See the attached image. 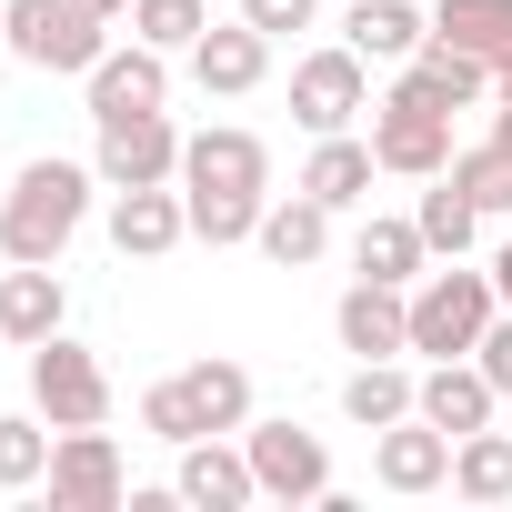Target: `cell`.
<instances>
[{"mask_svg": "<svg viewBox=\"0 0 512 512\" xmlns=\"http://www.w3.org/2000/svg\"><path fill=\"white\" fill-rule=\"evenodd\" d=\"M432 31L462 41V51H482V61L502 71V61H512V0H432Z\"/></svg>", "mask_w": 512, "mask_h": 512, "instance_id": "484cf974", "label": "cell"}, {"mask_svg": "<svg viewBox=\"0 0 512 512\" xmlns=\"http://www.w3.org/2000/svg\"><path fill=\"white\" fill-rule=\"evenodd\" d=\"M31 402H41V422H51V432L111 422V372H101V352H91V342H71V332L31 342Z\"/></svg>", "mask_w": 512, "mask_h": 512, "instance_id": "5b68a950", "label": "cell"}, {"mask_svg": "<svg viewBox=\"0 0 512 512\" xmlns=\"http://www.w3.org/2000/svg\"><path fill=\"white\" fill-rule=\"evenodd\" d=\"M251 251H262V262H282V272H312L322 251H332V201H312V191L292 181L282 201H262V231H251Z\"/></svg>", "mask_w": 512, "mask_h": 512, "instance_id": "ffe728a7", "label": "cell"}, {"mask_svg": "<svg viewBox=\"0 0 512 512\" xmlns=\"http://www.w3.org/2000/svg\"><path fill=\"white\" fill-rule=\"evenodd\" d=\"M492 141H502V151H512V101H502V111H492Z\"/></svg>", "mask_w": 512, "mask_h": 512, "instance_id": "8d00e7d4", "label": "cell"}, {"mask_svg": "<svg viewBox=\"0 0 512 512\" xmlns=\"http://www.w3.org/2000/svg\"><path fill=\"white\" fill-rule=\"evenodd\" d=\"M442 181H452V191H472V211H482V221H502V211H512V151H502V141L452 151V171H442Z\"/></svg>", "mask_w": 512, "mask_h": 512, "instance_id": "f546056e", "label": "cell"}, {"mask_svg": "<svg viewBox=\"0 0 512 512\" xmlns=\"http://www.w3.org/2000/svg\"><path fill=\"white\" fill-rule=\"evenodd\" d=\"M452 492L462 502H512V432H462L452 442Z\"/></svg>", "mask_w": 512, "mask_h": 512, "instance_id": "d4e9b609", "label": "cell"}, {"mask_svg": "<svg viewBox=\"0 0 512 512\" xmlns=\"http://www.w3.org/2000/svg\"><path fill=\"white\" fill-rule=\"evenodd\" d=\"M372 482L402 492V502H412V492H442V482H452V432L422 422V412L382 422V432H372Z\"/></svg>", "mask_w": 512, "mask_h": 512, "instance_id": "4fadbf2b", "label": "cell"}, {"mask_svg": "<svg viewBox=\"0 0 512 512\" xmlns=\"http://www.w3.org/2000/svg\"><path fill=\"white\" fill-rule=\"evenodd\" d=\"M492 101H512V61H502V71H492Z\"/></svg>", "mask_w": 512, "mask_h": 512, "instance_id": "74e56055", "label": "cell"}, {"mask_svg": "<svg viewBox=\"0 0 512 512\" xmlns=\"http://www.w3.org/2000/svg\"><path fill=\"white\" fill-rule=\"evenodd\" d=\"M472 362H482V372H492V392L512 402V312H492V332L472 342Z\"/></svg>", "mask_w": 512, "mask_h": 512, "instance_id": "836d02e7", "label": "cell"}, {"mask_svg": "<svg viewBox=\"0 0 512 512\" xmlns=\"http://www.w3.org/2000/svg\"><path fill=\"white\" fill-rule=\"evenodd\" d=\"M181 141H191V131H171V111H131V121H101V151H91V171H101V191L181 181Z\"/></svg>", "mask_w": 512, "mask_h": 512, "instance_id": "9c48e42d", "label": "cell"}, {"mask_svg": "<svg viewBox=\"0 0 512 512\" xmlns=\"http://www.w3.org/2000/svg\"><path fill=\"white\" fill-rule=\"evenodd\" d=\"M372 171H382V161H372V131H362V141H352V131H322L312 161H302V191L332 201V211H352V201H372Z\"/></svg>", "mask_w": 512, "mask_h": 512, "instance_id": "cb8c5ba5", "label": "cell"}, {"mask_svg": "<svg viewBox=\"0 0 512 512\" xmlns=\"http://www.w3.org/2000/svg\"><path fill=\"white\" fill-rule=\"evenodd\" d=\"M241 452H251V472H262V502H322V492H332V452H322V432H302L292 412H282V422L251 412V422H241Z\"/></svg>", "mask_w": 512, "mask_h": 512, "instance_id": "52a82bcc", "label": "cell"}, {"mask_svg": "<svg viewBox=\"0 0 512 512\" xmlns=\"http://www.w3.org/2000/svg\"><path fill=\"white\" fill-rule=\"evenodd\" d=\"M412 221H422V241H432V262H462V251L482 241V211H472V191H452L442 171H432V191L412 201Z\"/></svg>", "mask_w": 512, "mask_h": 512, "instance_id": "4316f807", "label": "cell"}, {"mask_svg": "<svg viewBox=\"0 0 512 512\" xmlns=\"http://www.w3.org/2000/svg\"><path fill=\"white\" fill-rule=\"evenodd\" d=\"M81 11H91V21H131V0H81Z\"/></svg>", "mask_w": 512, "mask_h": 512, "instance_id": "d590c367", "label": "cell"}, {"mask_svg": "<svg viewBox=\"0 0 512 512\" xmlns=\"http://www.w3.org/2000/svg\"><path fill=\"white\" fill-rule=\"evenodd\" d=\"M392 91H402V101H432V111H472V101L492 91V61L432 31V41H422V51L402 61V81H392Z\"/></svg>", "mask_w": 512, "mask_h": 512, "instance_id": "d6986e66", "label": "cell"}, {"mask_svg": "<svg viewBox=\"0 0 512 512\" xmlns=\"http://www.w3.org/2000/svg\"><path fill=\"white\" fill-rule=\"evenodd\" d=\"M492 312H502L492 272L442 262V272H422V282H412V352H422V362H452V352H472V342L492 332Z\"/></svg>", "mask_w": 512, "mask_h": 512, "instance_id": "3957f363", "label": "cell"}, {"mask_svg": "<svg viewBox=\"0 0 512 512\" xmlns=\"http://www.w3.org/2000/svg\"><path fill=\"white\" fill-rule=\"evenodd\" d=\"M91 191H101L91 161H21L11 201H0V262H61L91 221Z\"/></svg>", "mask_w": 512, "mask_h": 512, "instance_id": "6da1fadb", "label": "cell"}, {"mask_svg": "<svg viewBox=\"0 0 512 512\" xmlns=\"http://www.w3.org/2000/svg\"><path fill=\"white\" fill-rule=\"evenodd\" d=\"M81 91H91V121L161 111V101H171V51H151V41H111V51L81 71Z\"/></svg>", "mask_w": 512, "mask_h": 512, "instance_id": "8fae6325", "label": "cell"}, {"mask_svg": "<svg viewBox=\"0 0 512 512\" xmlns=\"http://www.w3.org/2000/svg\"><path fill=\"white\" fill-rule=\"evenodd\" d=\"M191 241V201L181 181H141V191H111V251L121 262H161V251Z\"/></svg>", "mask_w": 512, "mask_h": 512, "instance_id": "5bb4252c", "label": "cell"}, {"mask_svg": "<svg viewBox=\"0 0 512 512\" xmlns=\"http://www.w3.org/2000/svg\"><path fill=\"white\" fill-rule=\"evenodd\" d=\"M332 332H342V352H362V362H402V352H412V292H402V282H352L342 312H332Z\"/></svg>", "mask_w": 512, "mask_h": 512, "instance_id": "2e32d148", "label": "cell"}, {"mask_svg": "<svg viewBox=\"0 0 512 512\" xmlns=\"http://www.w3.org/2000/svg\"><path fill=\"white\" fill-rule=\"evenodd\" d=\"M0 31H11V61L61 71V81H81L111 51V21H91L81 0H0Z\"/></svg>", "mask_w": 512, "mask_h": 512, "instance_id": "277c9868", "label": "cell"}, {"mask_svg": "<svg viewBox=\"0 0 512 512\" xmlns=\"http://www.w3.org/2000/svg\"><path fill=\"white\" fill-rule=\"evenodd\" d=\"M0 51H11V31H0Z\"/></svg>", "mask_w": 512, "mask_h": 512, "instance_id": "f35d334b", "label": "cell"}, {"mask_svg": "<svg viewBox=\"0 0 512 512\" xmlns=\"http://www.w3.org/2000/svg\"><path fill=\"white\" fill-rule=\"evenodd\" d=\"M211 31V0H131V41H151V51H191Z\"/></svg>", "mask_w": 512, "mask_h": 512, "instance_id": "1f68e13d", "label": "cell"}, {"mask_svg": "<svg viewBox=\"0 0 512 512\" xmlns=\"http://www.w3.org/2000/svg\"><path fill=\"white\" fill-rule=\"evenodd\" d=\"M412 412H422V422H442V432L462 442V432H482V422L502 412V392H492V372H482L472 352H452V362H422V382H412Z\"/></svg>", "mask_w": 512, "mask_h": 512, "instance_id": "e0dca14e", "label": "cell"}, {"mask_svg": "<svg viewBox=\"0 0 512 512\" xmlns=\"http://www.w3.org/2000/svg\"><path fill=\"white\" fill-rule=\"evenodd\" d=\"M51 442H61V432H41L31 412H0V492L51 482Z\"/></svg>", "mask_w": 512, "mask_h": 512, "instance_id": "4dcf8cb0", "label": "cell"}, {"mask_svg": "<svg viewBox=\"0 0 512 512\" xmlns=\"http://www.w3.org/2000/svg\"><path fill=\"white\" fill-rule=\"evenodd\" d=\"M241 422H251V372L241 362H181L141 392V432L171 442V452L201 442V432H241Z\"/></svg>", "mask_w": 512, "mask_h": 512, "instance_id": "7a4b0ae2", "label": "cell"}, {"mask_svg": "<svg viewBox=\"0 0 512 512\" xmlns=\"http://www.w3.org/2000/svg\"><path fill=\"white\" fill-rule=\"evenodd\" d=\"M372 161H382L392 181H432V171H452V111L382 91V101H372Z\"/></svg>", "mask_w": 512, "mask_h": 512, "instance_id": "ba28073f", "label": "cell"}, {"mask_svg": "<svg viewBox=\"0 0 512 512\" xmlns=\"http://www.w3.org/2000/svg\"><path fill=\"white\" fill-rule=\"evenodd\" d=\"M171 492H181L191 512H251V502H262V472H251V452H241L231 432H201V442H181Z\"/></svg>", "mask_w": 512, "mask_h": 512, "instance_id": "7c38bea8", "label": "cell"}, {"mask_svg": "<svg viewBox=\"0 0 512 512\" xmlns=\"http://www.w3.org/2000/svg\"><path fill=\"white\" fill-rule=\"evenodd\" d=\"M181 201H191V241L231 251V241L262 231V201H272V191H191V181H181Z\"/></svg>", "mask_w": 512, "mask_h": 512, "instance_id": "f1b7e54d", "label": "cell"}, {"mask_svg": "<svg viewBox=\"0 0 512 512\" xmlns=\"http://www.w3.org/2000/svg\"><path fill=\"white\" fill-rule=\"evenodd\" d=\"M492 292H502V312H512V241L492 251Z\"/></svg>", "mask_w": 512, "mask_h": 512, "instance_id": "e575fe53", "label": "cell"}, {"mask_svg": "<svg viewBox=\"0 0 512 512\" xmlns=\"http://www.w3.org/2000/svg\"><path fill=\"white\" fill-rule=\"evenodd\" d=\"M412 382H422V372H402V362H352L342 412H352L362 432H382V422H402V412H412Z\"/></svg>", "mask_w": 512, "mask_h": 512, "instance_id": "83f0119b", "label": "cell"}, {"mask_svg": "<svg viewBox=\"0 0 512 512\" xmlns=\"http://www.w3.org/2000/svg\"><path fill=\"white\" fill-rule=\"evenodd\" d=\"M312 11H322V0H241V21H251V31H272V41L312 31Z\"/></svg>", "mask_w": 512, "mask_h": 512, "instance_id": "d6a6232c", "label": "cell"}, {"mask_svg": "<svg viewBox=\"0 0 512 512\" xmlns=\"http://www.w3.org/2000/svg\"><path fill=\"white\" fill-rule=\"evenodd\" d=\"M422 262H432V241H422V221H402V211H372L362 231H352V272L362 282H422Z\"/></svg>", "mask_w": 512, "mask_h": 512, "instance_id": "7402d4cb", "label": "cell"}, {"mask_svg": "<svg viewBox=\"0 0 512 512\" xmlns=\"http://www.w3.org/2000/svg\"><path fill=\"white\" fill-rule=\"evenodd\" d=\"M372 111V61L352 51V41H332V51H302L292 61V121L322 141V131H352Z\"/></svg>", "mask_w": 512, "mask_h": 512, "instance_id": "8992f818", "label": "cell"}, {"mask_svg": "<svg viewBox=\"0 0 512 512\" xmlns=\"http://www.w3.org/2000/svg\"><path fill=\"white\" fill-rule=\"evenodd\" d=\"M181 61H191V81H201L211 101H241V91H262V81H272V31H251V21H211Z\"/></svg>", "mask_w": 512, "mask_h": 512, "instance_id": "9a60e30c", "label": "cell"}, {"mask_svg": "<svg viewBox=\"0 0 512 512\" xmlns=\"http://www.w3.org/2000/svg\"><path fill=\"white\" fill-rule=\"evenodd\" d=\"M121 502H131V482H121V442H111L101 422L61 432V442H51V512H121Z\"/></svg>", "mask_w": 512, "mask_h": 512, "instance_id": "30bf717a", "label": "cell"}, {"mask_svg": "<svg viewBox=\"0 0 512 512\" xmlns=\"http://www.w3.org/2000/svg\"><path fill=\"white\" fill-rule=\"evenodd\" d=\"M181 181L191 191H272V151H262V131L211 121V131L181 141Z\"/></svg>", "mask_w": 512, "mask_h": 512, "instance_id": "ac0fdd59", "label": "cell"}, {"mask_svg": "<svg viewBox=\"0 0 512 512\" xmlns=\"http://www.w3.org/2000/svg\"><path fill=\"white\" fill-rule=\"evenodd\" d=\"M71 322V292H61V262H11L0 272V342H51Z\"/></svg>", "mask_w": 512, "mask_h": 512, "instance_id": "44dd1931", "label": "cell"}, {"mask_svg": "<svg viewBox=\"0 0 512 512\" xmlns=\"http://www.w3.org/2000/svg\"><path fill=\"white\" fill-rule=\"evenodd\" d=\"M342 41L362 51V61H412L422 41H432V11H412V0H352V11H342Z\"/></svg>", "mask_w": 512, "mask_h": 512, "instance_id": "603a6c76", "label": "cell"}]
</instances>
